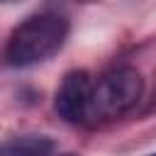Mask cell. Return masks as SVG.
Here are the masks:
<instances>
[{"instance_id": "cell-1", "label": "cell", "mask_w": 156, "mask_h": 156, "mask_svg": "<svg viewBox=\"0 0 156 156\" xmlns=\"http://www.w3.org/2000/svg\"><path fill=\"white\" fill-rule=\"evenodd\" d=\"M68 34V24L63 17L54 12H41L24 20L10 37L7 58L15 66H29L56 54Z\"/></svg>"}, {"instance_id": "cell-2", "label": "cell", "mask_w": 156, "mask_h": 156, "mask_svg": "<svg viewBox=\"0 0 156 156\" xmlns=\"http://www.w3.org/2000/svg\"><path fill=\"white\" fill-rule=\"evenodd\" d=\"M141 98V76L134 68H112L102 73L98 80H93L90 100H88V112L85 122H105L124 115L129 107L136 105Z\"/></svg>"}, {"instance_id": "cell-3", "label": "cell", "mask_w": 156, "mask_h": 156, "mask_svg": "<svg viewBox=\"0 0 156 156\" xmlns=\"http://www.w3.org/2000/svg\"><path fill=\"white\" fill-rule=\"evenodd\" d=\"M93 78L88 71H71L56 90V112L66 122H85Z\"/></svg>"}, {"instance_id": "cell-4", "label": "cell", "mask_w": 156, "mask_h": 156, "mask_svg": "<svg viewBox=\"0 0 156 156\" xmlns=\"http://www.w3.org/2000/svg\"><path fill=\"white\" fill-rule=\"evenodd\" d=\"M154 156H156V154H154Z\"/></svg>"}]
</instances>
